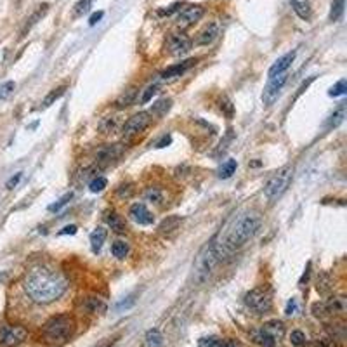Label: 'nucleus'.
I'll use <instances>...</instances> for the list:
<instances>
[{"label":"nucleus","instance_id":"f257e3e1","mask_svg":"<svg viewBox=\"0 0 347 347\" xmlns=\"http://www.w3.org/2000/svg\"><path fill=\"white\" fill-rule=\"evenodd\" d=\"M23 288L33 302L50 304L63 297V294L68 290V280L56 269L37 266L26 274Z\"/></svg>","mask_w":347,"mask_h":347},{"label":"nucleus","instance_id":"f03ea898","mask_svg":"<svg viewBox=\"0 0 347 347\" xmlns=\"http://www.w3.org/2000/svg\"><path fill=\"white\" fill-rule=\"evenodd\" d=\"M262 226V219L257 212H245L241 214L238 219L233 222V226L229 228L228 235L224 236L222 241H217V248H219L221 259L226 255H231L233 252L240 250L243 245H247L253 236L257 235V231Z\"/></svg>","mask_w":347,"mask_h":347},{"label":"nucleus","instance_id":"7ed1b4c3","mask_svg":"<svg viewBox=\"0 0 347 347\" xmlns=\"http://www.w3.org/2000/svg\"><path fill=\"white\" fill-rule=\"evenodd\" d=\"M219 260H221V253H219V248H217V240H214L210 243H206L196 255V260H194V266H193L194 283L205 285L209 282L212 272L216 271Z\"/></svg>","mask_w":347,"mask_h":347},{"label":"nucleus","instance_id":"20e7f679","mask_svg":"<svg viewBox=\"0 0 347 347\" xmlns=\"http://www.w3.org/2000/svg\"><path fill=\"white\" fill-rule=\"evenodd\" d=\"M75 330V321L70 314L52 316L42 326V337L47 344H63L72 337Z\"/></svg>","mask_w":347,"mask_h":347},{"label":"nucleus","instance_id":"39448f33","mask_svg":"<svg viewBox=\"0 0 347 347\" xmlns=\"http://www.w3.org/2000/svg\"><path fill=\"white\" fill-rule=\"evenodd\" d=\"M292 177H294V167L285 165L280 170H276L264 186V194L267 200H276L278 196H282L290 186Z\"/></svg>","mask_w":347,"mask_h":347},{"label":"nucleus","instance_id":"423d86ee","mask_svg":"<svg viewBox=\"0 0 347 347\" xmlns=\"http://www.w3.org/2000/svg\"><path fill=\"white\" fill-rule=\"evenodd\" d=\"M245 304L250 307L252 311H255L257 314H266L267 311H271V295L266 288H253L245 295Z\"/></svg>","mask_w":347,"mask_h":347},{"label":"nucleus","instance_id":"0eeeda50","mask_svg":"<svg viewBox=\"0 0 347 347\" xmlns=\"http://www.w3.org/2000/svg\"><path fill=\"white\" fill-rule=\"evenodd\" d=\"M151 122H153V118H151V115L148 111L137 113V115H134L132 118H128L127 122L123 123V127H122L123 137L130 139V137H134V135H139L141 132H144L151 125Z\"/></svg>","mask_w":347,"mask_h":347},{"label":"nucleus","instance_id":"6e6552de","mask_svg":"<svg viewBox=\"0 0 347 347\" xmlns=\"http://www.w3.org/2000/svg\"><path fill=\"white\" fill-rule=\"evenodd\" d=\"M288 80V75L287 73H283V75H278V77H272V79H269L267 85L264 87V92H262V103L266 104V106H271L272 103H274L276 99H278L280 92H282L283 85L287 84Z\"/></svg>","mask_w":347,"mask_h":347},{"label":"nucleus","instance_id":"1a4fd4ad","mask_svg":"<svg viewBox=\"0 0 347 347\" xmlns=\"http://www.w3.org/2000/svg\"><path fill=\"white\" fill-rule=\"evenodd\" d=\"M28 331L23 326H4L0 330V345L2 347H14L18 344H21L26 338Z\"/></svg>","mask_w":347,"mask_h":347},{"label":"nucleus","instance_id":"9d476101","mask_svg":"<svg viewBox=\"0 0 347 347\" xmlns=\"http://www.w3.org/2000/svg\"><path fill=\"white\" fill-rule=\"evenodd\" d=\"M191 47H193V42H191V38L184 33L170 35L169 42H167V49H169V52L175 57L186 56L191 50Z\"/></svg>","mask_w":347,"mask_h":347},{"label":"nucleus","instance_id":"9b49d317","mask_svg":"<svg viewBox=\"0 0 347 347\" xmlns=\"http://www.w3.org/2000/svg\"><path fill=\"white\" fill-rule=\"evenodd\" d=\"M205 14V9L201 6H188L184 9L179 11L177 16V26L181 30H186L189 26H193L196 21H200Z\"/></svg>","mask_w":347,"mask_h":347},{"label":"nucleus","instance_id":"f8f14e48","mask_svg":"<svg viewBox=\"0 0 347 347\" xmlns=\"http://www.w3.org/2000/svg\"><path fill=\"white\" fill-rule=\"evenodd\" d=\"M123 155V146L122 144H106V146L99 148L96 151V162L101 165H110V163L116 162Z\"/></svg>","mask_w":347,"mask_h":347},{"label":"nucleus","instance_id":"ddd939ff","mask_svg":"<svg viewBox=\"0 0 347 347\" xmlns=\"http://www.w3.org/2000/svg\"><path fill=\"white\" fill-rule=\"evenodd\" d=\"M79 306L87 314H104L108 309V304L101 297H96V295H85V297H82Z\"/></svg>","mask_w":347,"mask_h":347},{"label":"nucleus","instance_id":"4468645a","mask_svg":"<svg viewBox=\"0 0 347 347\" xmlns=\"http://www.w3.org/2000/svg\"><path fill=\"white\" fill-rule=\"evenodd\" d=\"M221 35V26L217 21H212L209 25H205L203 28L196 35V45H210L212 42L217 40V37Z\"/></svg>","mask_w":347,"mask_h":347},{"label":"nucleus","instance_id":"2eb2a0df","mask_svg":"<svg viewBox=\"0 0 347 347\" xmlns=\"http://www.w3.org/2000/svg\"><path fill=\"white\" fill-rule=\"evenodd\" d=\"M128 216L130 219L135 222V224H141V226H150L153 224L155 216L148 210V206L144 203H134L128 210Z\"/></svg>","mask_w":347,"mask_h":347},{"label":"nucleus","instance_id":"dca6fc26","mask_svg":"<svg viewBox=\"0 0 347 347\" xmlns=\"http://www.w3.org/2000/svg\"><path fill=\"white\" fill-rule=\"evenodd\" d=\"M295 56H297V52L295 50H290V52H287L285 56L278 57V59L272 63V66L269 68L267 75L269 79H272V77H278V75H283V73H287V70L290 68L292 63L295 61Z\"/></svg>","mask_w":347,"mask_h":347},{"label":"nucleus","instance_id":"f3484780","mask_svg":"<svg viewBox=\"0 0 347 347\" xmlns=\"http://www.w3.org/2000/svg\"><path fill=\"white\" fill-rule=\"evenodd\" d=\"M198 63V59H186L182 61V63H177V64H172L169 66L167 70H163L162 72V79L163 80H174V79H179L181 75H184L186 72H188L189 68H193L194 64Z\"/></svg>","mask_w":347,"mask_h":347},{"label":"nucleus","instance_id":"a211bd4d","mask_svg":"<svg viewBox=\"0 0 347 347\" xmlns=\"http://www.w3.org/2000/svg\"><path fill=\"white\" fill-rule=\"evenodd\" d=\"M326 314L330 316H344L347 313V299L345 295H331L325 302Z\"/></svg>","mask_w":347,"mask_h":347},{"label":"nucleus","instance_id":"6ab92c4d","mask_svg":"<svg viewBox=\"0 0 347 347\" xmlns=\"http://www.w3.org/2000/svg\"><path fill=\"white\" fill-rule=\"evenodd\" d=\"M262 330L266 331V333L276 342V344H278V342L285 337V325L280 321V319H271V321L264 323Z\"/></svg>","mask_w":347,"mask_h":347},{"label":"nucleus","instance_id":"aec40b11","mask_svg":"<svg viewBox=\"0 0 347 347\" xmlns=\"http://www.w3.org/2000/svg\"><path fill=\"white\" fill-rule=\"evenodd\" d=\"M290 6L294 13L304 21H309L311 16H313V7H311L309 0H290Z\"/></svg>","mask_w":347,"mask_h":347},{"label":"nucleus","instance_id":"412c9836","mask_svg":"<svg viewBox=\"0 0 347 347\" xmlns=\"http://www.w3.org/2000/svg\"><path fill=\"white\" fill-rule=\"evenodd\" d=\"M122 116L120 115H110V116H104L103 120L99 122V132L101 134H113L120 128V123H122Z\"/></svg>","mask_w":347,"mask_h":347},{"label":"nucleus","instance_id":"4be33fe9","mask_svg":"<svg viewBox=\"0 0 347 347\" xmlns=\"http://www.w3.org/2000/svg\"><path fill=\"white\" fill-rule=\"evenodd\" d=\"M137 87H128L125 92H122L120 97L116 99V108H127L135 104V99H137Z\"/></svg>","mask_w":347,"mask_h":347},{"label":"nucleus","instance_id":"5701e85b","mask_svg":"<svg viewBox=\"0 0 347 347\" xmlns=\"http://www.w3.org/2000/svg\"><path fill=\"white\" fill-rule=\"evenodd\" d=\"M104 221H106V224L110 226L115 233H125L127 231V226H125V221L122 219V217L118 216L116 212H108L106 216H104Z\"/></svg>","mask_w":347,"mask_h":347},{"label":"nucleus","instance_id":"b1692460","mask_svg":"<svg viewBox=\"0 0 347 347\" xmlns=\"http://www.w3.org/2000/svg\"><path fill=\"white\" fill-rule=\"evenodd\" d=\"M344 118H345V103H340V106H338L337 110L328 116V120H326V123H325V128L326 130H330V128L338 127L342 122H344Z\"/></svg>","mask_w":347,"mask_h":347},{"label":"nucleus","instance_id":"393cba45","mask_svg":"<svg viewBox=\"0 0 347 347\" xmlns=\"http://www.w3.org/2000/svg\"><path fill=\"white\" fill-rule=\"evenodd\" d=\"M106 236H108V231L104 228H96L94 231L91 233V247H92V252L97 253L101 250V247H103V243H104V240H106Z\"/></svg>","mask_w":347,"mask_h":347},{"label":"nucleus","instance_id":"a878e982","mask_svg":"<svg viewBox=\"0 0 347 347\" xmlns=\"http://www.w3.org/2000/svg\"><path fill=\"white\" fill-rule=\"evenodd\" d=\"M331 287H333V280L328 272H321L316 280V290L319 292L321 295H326L331 292Z\"/></svg>","mask_w":347,"mask_h":347},{"label":"nucleus","instance_id":"bb28decb","mask_svg":"<svg viewBox=\"0 0 347 347\" xmlns=\"http://www.w3.org/2000/svg\"><path fill=\"white\" fill-rule=\"evenodd\" d=\"M252 338H253V342L255 344H259L260 347H276V342L272 340L271 337L264 331L262 328H259V330H252Z\"/></svg>","mask_w":347,"mask_h":347},{"label":"nucleus","instance_id":"cd10ccee","mask_svg":"<svg viewBox=\"0 0 347 347\" xmlns=\"http://www.w3.org/2000/svg\"><path fill=\"white\" fill-rule=\"evenodd\" d=\"M170 108H172V99H160V101H157V103L153 104V106H151L150 115L162 118L163 115H167V113H169Z\"/></svg>","mask_w":347,"mask_h":347},{"label":"nucleus","instance_id":"c85d7f7f","mask_svg":"<svg viewBox=\"0 0 347 347\" xmlns=\"http://www.w3.org/2000/svg\"><path fill=\"white\" fill-rule=\"evenodd\" d=\"M181 222H182V219L179 216H169L167 219L162 221V224H160V231L167 233V235H169V233H172V231H175V229H179Z\"/></svg>","mask_w":347,"mask_h":347},{"label":"nucleus","instance_id":"c756f323","mask_svg":"<svg viewBox=\"0 0 347 347\" xmlns=\"http://www.w3.org/2000/svg\"><path fill=\"white\" fill-rule=\"evenodd\" d=\"M236 167H238L236 160H226V162L221 165V169H219V177L221 179H229L233 174L236 172Z\"/></svg>","mask_w":347,"mask_h":347},{"label":"nucleus","instance_id":"7c9ffc66","mask_svg":"<svg viewBox=\"0 0 347 347\" xmlns=\"http://www.w3.org/2000/svg\"><path fill=\"white\" fill-rule=\"evenodd\" d=\"M344 9H345V0H333L330 11V21H338V19L344 16Z\"/></svg>","mask_w":347,"mask_h":347},{"label":"nucleus","instance_id":"2f4dec72","mask_svg":"<svg viewBox=\"0 0 347 347\" xmlns=\"http://www.w3.org/2000/svg\"><path fill=\"white\" fill-rule=\"evenodd\" d=\"M163 342V337L160 333V330L153 328V330H148L146 331V344L150 347H160Z\"/></svg>","mask_w":347,"mask_h":347},{"label":"nucleus","instance_id":"473e14b6","mask_svg":"<svg viewBox=\"0 0 347 347\" xmlns=\"http://www.w3.org/2000/svg\"><path fill=\"white\" fill-rule=\"evenodd\" d=\"M64 92H66V85H61V87L54 89V91L50 92V94L45 97L44 101H42V108H49L50 104L54 103V101H57L61 96H64Z\"/></svg>","mask_w":347,"mask_h":347},{"label":"nucleus","instance_id":"72a5a7b5","mask_svg":"<svg viewBox=\"0 0 347 347\" xmlns=\"http://www.w3.org/2000/svg\"><path fill=\"white\" fill-rule=\"evenodd\" d=\"M144 198H146L148 201H151V203L160 205L163 201V191L158 188H148L146 193H144Z\"/></svg>","mask_w":347,"mask_h":347},{"label":"nucleus","instance_id":"f704fd0d","mask_svg":"<svg viewBox=\"0 0 347 347\" xmlns=\"http://www.w3.org/2000/svg\"><path fill=\"white\" fill-rule=\"evenodd\" d=\"M219 108H221V111L228 116V118H233V115H235V106H233L231 99H229L228 96H221L219 97Z\"/></svg>","mask_w":347,"mask_h":347},{"label":"nucleus","instance_id":"c9c22d12","mask_svg":"<svg viewBox=\"0 0 347 347\" xmlns=\"http://www.w3.org/2000/svg\"><path fill=\"white\" fill-rule=\"evenodd\" d=\"M111 253L116 257V259H123V257H127V253H128V245L122 240L115 241V243L111 245Z\"/></svg>","mask_w":347,"mask_h":347},{"label":"nucleus","instance_id":"e433bc0d","mask_svg":"<svg viewBox=\"0 0 347 347\" xmlns=\"http://www.w3.org/2000/svg\"><path fill=\"white\" fill-rule=\"evenodd\" d=\"M345 92H347V82H345V79H342V80H338L337 84H335L333 87L330 89V91H328V96L337 97V96H344Z\"/></svg>","mask_w":347,"mask_h":347},{"label":"nucleus","instance_id":"4c0bfd02","mask_svg":"<svg viewBox=\"0 0 347 347\" xmlns=\"http://www.w3.org/2000/svg\"><path fill=\"white\" fill-rule=\"evenodd\" d=\"M106 186H108V181L104 177H94L91 181V184H89V189H91L92 193H101Z\"/></svg>","mask_w":347,"mask_h":347},{"label":"nucleus","instance_id":"58836bf2","mask_svg":"<svg viewBox=\"0 0 347 347\" xmlns=\"http://www.w3.org/2000/svg\"><path fill=\"white\" fill-rule=\"evenodd\" d=\"M72 198H73V193H66L63 198H59V200L56 201V203L49 205V212H57V210H61L64 205L70 203V200H72Z\"/></svg>","mask_w":347,"mask_h":347},{"label":"nucleus","instance_id":"ea45409f","mask_svg":"<svg viewBox=\"0 0 347 347\" xmlns=\"http://www.w3.org/2000/svg\"><path fill=\"white\" fill-rule=\"evenodd\" d=\"M158 89H160V85H158V84L148 85V87H146V91H144V94H143V97H141V103H143V104L150 103V101L153 99V96H157Z\"/></svg>","mask_w":347,"mask_h":347},{"label":"nucleus","instance_id":"a19ab883","mask_svg":"<svg viewBox=\"0 0 347 347\" xmlns=\"http://www.w3.org/2000/svg\"><path fill=\"white\" fill-rule=\"evenodd\" d=\"M290 342H292V345H295V347L304 345L306 344V333L300 331V330H294L290 335Z\"/></svg>","mask_w":347,"mask_h":347},{"label":"nucleus","instance_id":"79ce46f5","mask_svg":"<svg viewBox=\"0 0 347 347\" xmlns=\"http://www.w3.org/2000/svg\"><path fill=\"white\" fill-rule=\"evenodd\" d=\"M16 89V84L14 82H6V84L0 85V99H7L11 94H13V91Z\"/></svg>","mask_w":347,"mask_h":347},{"label":"nucleus","instance_id":"37998d69","mask_svg":"<svg viewBox=\"0 0 347 347\" xmlns=\"http://www.w3.org/2000/svg\"><path fill=\"white\" fill-rule=\"evenodd\" d=\"M91 6H92V0H79L75 6V14L77 16H82V14H85L91 9Z\"/></svg>","mask_w":347,"mask_h":347},{"label":"nucleus","instance_id":"c03bdc74","mask_svg":"<svg viewBox=\"0 0 347 347\" xmlns=\"http://www.w3.org/2000/svg\"><path fill=\"white\" fill-rule=\"evenodd\" d=\"M313 314L316 318H325L326 309H325V302H316L313 304Z\"/></svg>","mask_w":347,"mask_h":347},{"label":"nucleus","instance_id":"a18cd8bd","mask_svg":"<svg viewBox=\"0 0 347 347\" xmlns=\"http://www.w3.org/2000/svg\"><path fill=\"white\" fill-rule=\"evenodd\" d=\"M132 194H134V188H132V184H125V186H120L118 188L120 198H130Z\"/></svg>","mask_w":347,"mask_h":347},{"label":"nucleus","instance_id":"49530a36","mask_svg":"<svg viewBox=\"0 0 347 347\" xmlns=\"http://www.w3.org/2000/svg\"><path fill=\"white\" fill-rule=\"evenodd\" d=\"M217 342H219L217 337H205L198 342V347H214V345H217Z\"/></svg>","mask_w":347,"mask_h":347},{"label":"nucleus","instance_id":"de8ad7c7","mask_svg":"<svg viewBox=\"0 0 347 347\" xmlns=\"http://www.w3.org/2000/svg\"><path fill=\"white\" fill-rule=\"evenodd\" d=\"M21 177H23V174L21 172H18L16 175H13V177L9 179V181H7V184H6V188L7 189H14L18 186V182L21 181Z\"/></svg>","mask_w":347,"mask_h":347},{"label":"nucleus","instance_id":"09e8293b","mask_svg":"<svg viewBox=\"0 0 347 347\" xmlns=\"http://www.w3.org/2000/svg\"><path fill=\"white\" fill-rule=\"evenodd\" d=\"M217 345L219 347H241V344L235 338H224V340H219L217 342Z\"/></svg>","mask_w":347,"mask_h":347},{"label":"nucleus","instance_id":"8fccbe9b","mask_svg":"<svg viewBox=\"0 0 347 347\" xmlns=\"http://www.w3.org/2000/svg\"><path fill=\"white\" fill-rule=\"evenodd\" d=\"M314 347H337V344L331 338H319L314 342Z\"/></svg>","mask_w":347,"mask_h":347},{"label":"nucleus","instance_id":"3c124183","mask_svg":"<svg viewBox=\"0 0 347 347\" xmlns=\"http://www.w3.org/2000/svg\"><path fill=\"white\" fill-rule=\"evenodd\" d=\"M295 311H297V302H295V299L288 300L287 309H285V313H287V316H292V314H295Z\"/></svg>","mask_w":347,"mask_h":347},{"label":"nucleus","instance_id":"603ef678","mask_svg":"<svg viewBox=\"0 0 347 347\" xmlns=\"http://www.w3.org/2000/svg\"><path fill=\"white\" fill-rule=\"evenodd\" d=\"M175 11H181V4H174V6H170L169 9H162L160 11V14H162V16H170V14L175 13Z\"/></svg>","mask_w":347,"mask_h":347},{"label":"nucleus","instance_id":"864d4df0","mask_svg":"<svg viewBox=\"0 0 347 347\" xmlns=\"http://www.w3.org/2000/svg\"><path fill=\"white\" fill-rule=\"evenodd\" d=\"M75 233H77V226H66V228H63V229H61V231H59V235L61 236H63V235H75Z\"/></svg>","mask_w":347,"mask_h":347},{"label":"nucleus","instance_id":"5fc2aeb1","mask_svg":"<svg viewBox=\"0 0 347 347\" xmlns=\"http://www.w3.org/2000/svg\"><path fill=\"white\" fill-rule=\"evenodd\" d=\"M101 18H103V11H99V13H94V14H92V16H91V19H89V25L94 26L96 23L99 21Z\"/></svg>","mask_w":347,"mask_h":347},{"label":"nucleus","instance_id":"6e6d98bb","mask_svg":"<svg viewBox=\"0 0 347 347\" xmlns=\"http://www.w3.org/2000/svg\"><path fill=\"white\" fill-rule=\"evenodd\" d=\"M309 271H311V262H307V266H306V271H304V274H302V278H300V282L299 285L302 287L304 282H307V278H309Z\"/></svg>","mask_w":347,"mask_h":347},{"label":"nucleus","instance_id":"4d7b16f0","mask_svg":"<svg viewBox=\"0 0 347 347\" xmlns=\"http://www.w3.org/2000/svg\"><path fill=\"white\" fill-rule=\"evenodd\" d=\"M170 141H172V139H170V135H165V137H162L157 143V148H165L167 144H170Z\"/></svg>","mask_w":347,"mask_h":347},{"label":"nucleus","instance_id":"13d9d810","mask_svg":"<svg viewBox=\"0 0 347 347\" xmlns=\"http://www.w3.org/2000/svg\"><path fill=\"white\" fill-rule=\"evenodd\" d=\"M132 304H134V299L130 297V300H127V302H125V300H123V302H120L118 306H116V309H123V307H125V309H127V307H130V306H132Z\"/></svg>","mask_w":347,"mask_h":347},{"label":"nucleus","instance_id":"bf43d9fd","mask_svg":"<svg viewBox=\"0 0 347 347\" xmlns=\"http://www.w3.org/2000/svg\"><path fill=\"white\" fill-rule=\"evenodd\" d=\"M6 280H7V272L6 271H0V285L6 282Z\"/></svg>","mask_w":347,"mask_h":347}]
</instances>
